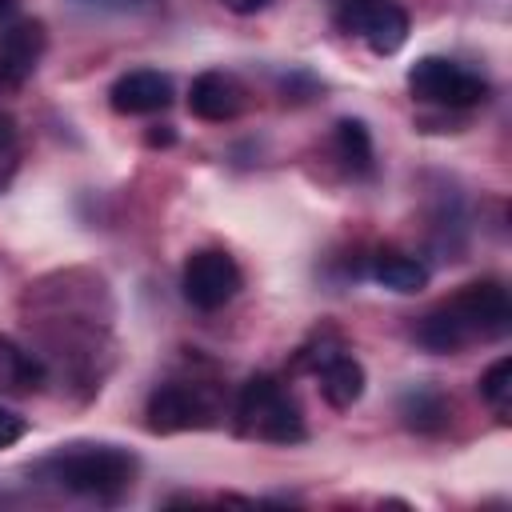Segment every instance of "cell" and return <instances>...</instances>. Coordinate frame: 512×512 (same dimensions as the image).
I'll list each match as a JSON object with an SVG mask.
<instances>
[{"mask_svg":"<svg viewBox=\"0 0 512 512\" xmlns=\"http://www.w3.org/2000/svg\"><path fill=\"white\" fill-rule=\"evenodd\" d=\"M364 4H376V0H332V12L344 16V12H356V8H364Z\"/></svg>","mask_w":512,"mask_h":512,"instance_id":"20","label":"cell"},{"mask_svg":"<svg viewBox=\"0 0 512 512\" xmlns=\"http://www.w3.org/2000/svg\"><path fill=\"white\" fill-rule=\"evenodd\" d=\"M136 456L120 444H60L56 452L40 456L28 472L56 492L96 500V504H120L136 484Z\"/></svg>","mask_w":512,"mask_h":512,"instance_id":"2","label":"cell"},{"mask_svg":"<svg viewBox=\"0 0 512 512\" xmlns=\"http://www.w3.org/2000/svg\"><path fill=\"white\" fill-rule=\"evenodd\" d=\"M336 24L352 36H360L376 56H392L408 40V12L392 0H376L356 12H344V16H336Z\"/></svg>","mask_w":512,"mask_h":512,"instance_id":"7","label":"cell"},{"mask_svg":"<svg viewBox=\"0 0 512 512\" xmlns=\"http://www.w3.org/2000/svg\"><path fill=\"white\" fill-rule=\"evenodd\" d=\"M316 380H320V392H324V400L332 404V408H352V404H360V396H364V384H368V376H364V364L348 352V348H340V352H332L316 372H312Z\"/></svg>","mask_w":512,"mask_h":512,"instance_id":"12","label":"cell"},{"mask_svg":"<svg viewBox=\"0 0 512 512\" xmlns=\"http://www.w3.org/2000/svg\"><path fill=\"white\" fill-rule=\"evenodd\" d=\"M408 92L436 108H476L488 100V80L448 56H420L408 68Z\"/></svg>","mask_w":512,"mask_h":512,"instance_id":"5","label":"cell"},{"mask_svg":"<svg viewBox=\"0 0 512 512\" xmlns=\"http://www.w3.org/2000/svg\"><path fill=\"white\" fill-rule=\"evenodd\" d=\"M396 412H400V424H404L408 432L436 436V432H444L448 420H452V400H448L440 388H432V384H412V388L400 392Z\"/></svg>","mask_w":512,"mask_h":512,"instance_id":"11","label":"cell"},{"mask_svg":"<svg viewBox=\"0 0 512 512\" xmlns=\"http://www.w3.org/2000/svg\"><path fill=\"white\" fill-rule=\"evenodd\" d=\"M228 12H236V16H252V12H260V8H268L272 0H220Z\"/></svg>","mask_w":512,"mask_h":512,"instance_id":"19","label":"cell"},{"mask_svg":"<svg viewBox=\"0 0 512 512\" xmlns=\"http://www.w3.org/2000/svg\"><path fill=\"white\" fill-rule=\"evenodd\" d=\"M108 104L120 116H152L164 112L172 104V80L156 68H132L124 76L112 80L108 88Z\"/></svg>","mask_w":512,"mask_h":512,"instance_id":"9","label":"cell"},{"mask_svg":"<svg viewBox=\"0 0 512 512\" xmlns=\"http://www.w3.org/2000/svg\"><path fill=\"white\" fill-rule=\"evenodd\" d=\"M372 276H376V284H384L388 292H400V296H416L428 288V268L400 248H380L372 256Z\"/></svg>","mask_w":512,"mask_h":512,"instance_id":"14","label":"cell"},{"mask_svg":"<svg viewBox=\"0 0 512 512\" xmlns=\"http://www.w3.org/2000/svg\"><path fill=\"white\" fill-rule=\"evenodd\" d=\"M16 4H20V0H0V24H4V20L16 12Z\"/></svg>","mask_w":512,"mask_h":512,"instance_id":"21","label":"cell"},{"mask_svg":"<svg viewBox=\"0 0 512 512\" xmlns=\"http://www.w3.org/2000/svg\"><path fill=\"white\" fill-rule=\"evenodd\" d=\"M480 400L492 408V416H496L500 424L512 420V360H508V356L492 360V364L480 372Z\"/></svg>","mask_w":512,"mask_h":512,"instance_id":"16","label":"cell"},{"mask_svg":"<svg viewBox=\"0 0 512 512\" xmlns=\"http://www.w3.org/2000/svg\"><path fill=\"white\" fill-rule=\"evenodd\" d=\"M48 384V368L40 356L20 348L12 336H0V392L12 396H32Z\"/></svg>","mask_w":512,"mask_h":512,"instance_id":"13","label":"cell"},{"mask_svg":"<svg viewBox=\"0 0 512 512\" xmlns=\"http://www.w3.org/2000/svg\"><path fill=\"white\" fill-rule=\"evenodd\" d=\"M12 152H16V124H12L8 112H0V164L12 160ZM0 184H4V180H0Z\"/></svg>","mask_w":512,"mask_h":512,"instance_id":"18","label":"cell"},{"mask_svg":"<svg viewBox=\"0 0 512 512\" xmlns=\"http://www.w3.org/2000/svg\"><path fill=\"white\" fill-rule=\"evenodd\" d=\"M188 112L208 120V124H224V120H236L244 112V84L232 76V72H220V68H208L192 80L188 88Z\"/></svg>","mask_w":512,"mask_h":512,"instance_id":"10","label":"cell"},{"mask_svg":"<svg viewBox=\"0 0 512 512\" xmlns=\"http://www.w3.org/2000/svg\"><path fill=\"white\" fill-rule=\"evenodd\" d=\"M24 432H28V420H24L20 412H12V408H4V404H0V448L20 444V440H24Z\"/></svg>","mask_w":512,"mask_h":512,"instance_id":"17","label":"cell"},{"mask_svg":"<svg viewBox=\"0 0 512 512\" xmlns=\"http://www.w3.org/2000/svg\"><path fill=\"white\" fill-rule=\"evenodd\" d=\"M180 288H184V300H188L192 308L216 312V308H224L228 300H236V292L244 288V272H240V264H236L224 248H196V252L184 260Z\"/></svg>","mask_w":512,"mask_h":512,"instance_id":"6","label":"cell"},{"mask_svg":"<svg viewBox=\"0 0 512 512\" xmlns=\"http://www.w3.org/2000/svg\"><path fill=\"white\" fill-rule=\"evenodd\" d=\"M232 420H236V436L244 440H256V444H300L308 436L304 428V412L296 404V396L268 372H256L240 384L236 392V408H232Z\"/></svg>","mask_w":512,"mask_h":512,"instance_id":"3","label":"cell"},{"mask_svg":"<svg viewBox=\"0 0 512 512\" xmlns=\"http://www.w3.org/2000/svg\"><path fill=\"white\" fill-rule=\"evenodd\" d=\"M216 416H220V400H216V388L204 384V380L156 384L148 392V404H144V424L156 436L188 432V428H208V424H216Z\"/></svg>","mask_w":512,"mask_h":512,"instance_id":"4","label":"cell"},{"mask_svg":"<svg viewBox=\"0 0 512 512\" xmlns=\"http://www.w3.org/2000/svg\"><path fill=\"white\" fill-rule=\"evenodd\" d=\"M508 328H512L508 288L500 280L484 276V280H472V284L456 288L436 308H428L416 320L412 336L424 352L452 356V352H464L476 340H500V336H508Z\"/></svg>","mask_w":512,"mask_h":512,"instance_id":"1","label":"cell"},{"mask_svg":"<svg viewBox=\"0 0 512 512\" xmlns=\"http://www.w3.org/2000/svg\"><path fill=\"white\" fill-rule=\"evenodd\" d=\"M44 48H48V32L40 20L8 24L0 32V88H20L36 72Z\"/></svg>","mask_w":512,"mask_h":512,"instance_id":"8","label":"cell"},{"mask_svg":"<svg viewBox=\"0 0 512 512\" xmlns=\"http://www.w3.org/2000/svg\"><path fill=\"white\" fill-rule=\"evenodd\" d=\"M332 148H336V160L352 172V176H368L372 172V132L364 120H340L336 132H332Z\"/></svg>","mask_w":512,"mask_h":512,"instance_id":"15","label":"cell"}]
</instances>
